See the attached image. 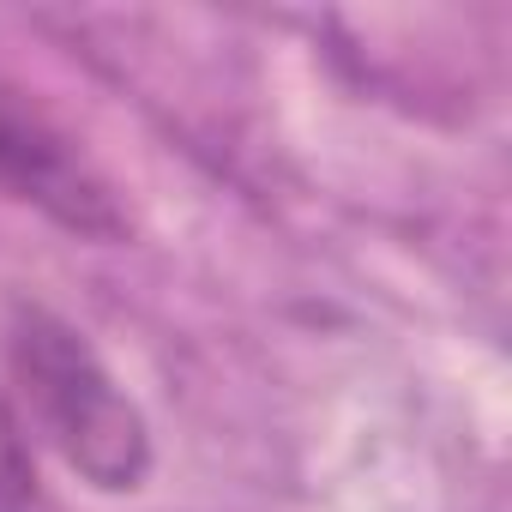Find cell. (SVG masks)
<instances>
[{
	"instance_id": "1",
	"label": "cell",
	"mask_w": 512,
	"mask_h": 512,
	"mask_svg": "<svg viewBox=\"0 0 512 512\" xmlns=\"http://www.w3.org/2000/svg\"><path fill=\"white\" fill-rule=\"evenodd\" d=\"M7 356L37 434L103 494H127L151 476V428L103 356L49 308H19Z\"/></svg>"
},
{
	"instance_id": "2",
	"label": "cell",
	"mask_w": 512,
	"mask_h": 512,
	"mask_svg": "<svg viewBox=\"0 0 512 512\" xmlns=\"http://www.w3.org/2000/svg\"><path fill=\"white\" fill-rule=\"evenodd\" d=\"M0 193L85 241L127 235V211L103 181V169L7 79H0Z\"/></svg>"
},
{
	"instance_id": "3",
	"label": "cell",
	"mask_w": 512,
	"mask_h": 512,
	"mask_svg": "<svg viewBox=\"0 0 512 512\" xmlns=\"http://www.w3.org/2000/svg\"><path fill=\"white\" fill-rule=\"evenodd\" d=\"M0 512H43L37 452H31V434L7 392H0Z\"/></svg>"
}]
</instances>
